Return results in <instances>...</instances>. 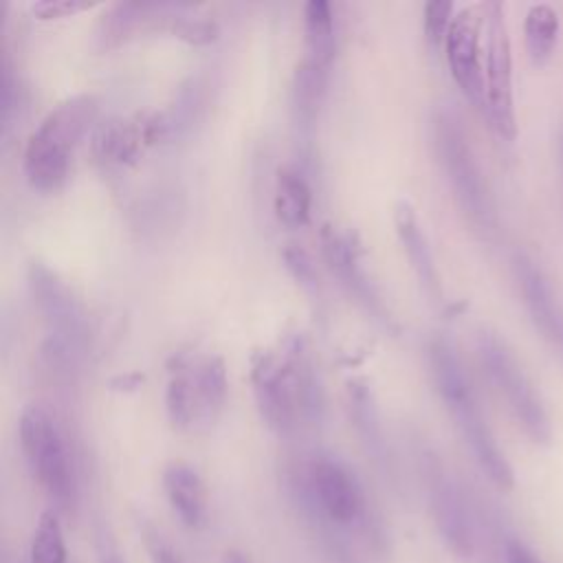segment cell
Masks as SVG:
<instances>
[{"instance_id":"obj_1","label":"cell","mask_w":563,"mask_h":563,"mask_svg":"<svg viewBox=\"0 0 563 563\" xmlns=\"http://www.w3.org/2000/svg\"><path fill=\"white\" fill-rule=\"evenodd\" d=\"M251 385L262 420L277 435H290L301 418L321 420L323 391L299 341L282 352H253Z\"/></svg>"},{"instance_id":"obj_2","label":"cell","mask_w":563,"mask_h":563,"mask_svg":"<svg viewBox=\"0 0 563 563\" xmlns=\"http://www.w3.org/2000/svg\"><path fill=\"white\" fill-rule=\"evenodd\" d=\"M429 363L435 387L444 400L449 416L453 418L464 444L475 457L482 473L501 490H510L515 484L512 468L501 453L482 409L475 398L473 385L464 372L455 347L444 336H435L429 343Z\"/></svg>"},{"instance_id":"obj_3","label":"cell","mask_w":563,"mask_h":563,"mask_svg":"<svg viewBox=\"0 0 563 563\" xmlns=\"http://www.w3.org/2000/svg\"><path fill=\"white\" fill-rule=\"evenodd\" d=\"M99 112L95 95H73L59 101L37 123L24 145L22 167L26 180L40 191H55L68 176V167L84 134Z\"/></svg>"},{"instance_id":"obj_4","label":"cell","mask_w":563,"mask_h":563,"mask_svg":"<svg viewBox=\"0 0 563 563\" xmlns=\"http://www.w3.org/2000/svg\"><path fill=\"white\" fill-rule=\"evenodd\" d=\"M26 279L48 332L42 354L51 369L70 376L90 350L88 312L70 286L46 264L31 262Z\"/></svg>"},{"instance_id":"obj_5","label":"cell","mask_w":563,"mask_h":563,"mask_svg":"<svg viewBox=\"0 0 563 563\" xmlns=\"http://www.w3.org/2000/svg\"><path fill=\"white\" fill-rule=\"evenodd\" d=\"M20 446L33 479L59 508L77 501V475L70 446L53 413L42 405H29L20 416Z\"/></svg>"},{"instance_id":"obj_6","label":"cell","mask_w":563,"mask_h":563,"mask_svg":"<svg viewBox=\"0 0 563 563\" xmlns=\"http://www.w3.org/2000/svg\"><path fill=\"white\" fill-rule=\"evenodd\" d=\"M433 143L453 196L468 222L484 235L497 229L493 198L473 154L460 119L451 112H438L433 121Z\"/></svg>"},{"instance_id":"obj_7","label":"cell","mask_w":563,"mask_h":563,"mask_svg":"<svg viewBox=\"0 0 563 563\" xmlns=\"http://www.w3.org/2000/svg\"><path fill=\"white\" fill-rule=\"evenodd\" d=\"M227 387V369L220 356L178 358L165 391L169 420L183 431L207 429L224 409Z\"/></svg>"},{"instance_id":"obj_8","label":"cell","mask_w":563,"mask_h":563,"mask_svg":"<svg viewBox=\"0 0 563 563\" xmlns=\"http://www.w3.org/2000/svg\"><path fill=\"white\" fill-rule=\"evenodd\" d=\"M477 354L484 372L506 398L512 416L517 418L526 435L537 444H550L552 424L548 411L539 398L537 387L526 376L523 367L517 363L508 345L495 332L482 330L477 334Z\"/></svg>"},{"instance_id":"obj_9","label":"cell","mask_w":563,"mask_h":563,"mask_svg":"<svg viewBox=\"0 0 563 563\" xmlns=\"http://www.w3.org/2000/svg\"><path fill=\"white\" fill-rule=\"evenodd\" d=\"M303 495L328 523L352 528L365 521L367 499L356 475L332 455H314L303 468Z\"/></svg>"},{"instance_id":"obj_10","label":"cell","mask_w":563,"mask_h":563,"mask_svg":"<svg viewBox=\"0 0 563 563\" xmlns=\"http://www.w3.org/2000/svg\"><path fill=\"white\" fill-rule=\"evenodd\" d=\"M486 15V114L495 132L515 141L517 136V117H515V97H512V57L510 40L504 22V4L488 2L484 4Z\"/></svg>"},{"instance_id":"obj_11","label":"cell","mask_w":563,"mask_h":563,"mask_svg":"<svg viewBox=\"0 0 563 563\" xmlns=\"http://www.w3.org/2000/svg\"><path fill=\"white\" fill-rule=\"evenodd\" d=\"M482 11L484 7H466L453 15L444 37V53L451 77L462 95L479 110H486V84L479 42L486 15Z\"/></svg>"},{"instance_id":"obj_12","label":"cell","mask_w":563,"mask_h":563,"mask_svg":"<svg viewBox=\"0 0 563 563\" xmlns=\"http://www.w3.org/2000/svg\"><path fill=\"white\" fill-rule=\"evenodd\" d=\"M424 482L431 515L444 543L457 556H468L473 552V528L464 497L433 455L424 457Z\"/></svg>"},{"instance_id":"obj_13","label":"cell","mask_w":563,"mask_h":563,"mask_svg":"<svg viewBox=\"0 0 563 563\" xmlns=\"http://www.w3.org/2000/svg\"><path fill=\"white\" fill-rule=\"evenodd\" d=\"M321 251L330 266V271L339 277V282L363 303V308L387 330H396V323L376 288V284L367 277L361 266V253L354 240L347 233H341L334 227H323L321 231Z\"/></svg>"},{"instance_id":"obj_14","label":"cell","mask_w":563,"mask_h":563,"mask_svg":"<svg viewBox=\"0 0 563 563\" xmlns=\"http://www.w3.org/2000/svg\"><path fill=\"white\" fill-rule=\"evenodd\" d=\"M165 136V123L161 112L152 117L110 119L101 123L92 134V154L103 167H125L139 158V154Z\"/></svg>"},{"instance_id":"obj_15","label":"cell","mask_w":563,"mask_h":563,"mask_svg":"<svg viewBox=\"0 0 563 563\" xmlns=\"http://www.w3.org/2000/svg\"><path fill=\"white\" fill-rule=\"evenodd\" d=\"M512 271L530 321L550 343L563 347V310L556 303L545 275L526 253H515Z\"/></svg>"},{"instance_id":"obj_16","label":"cell","mask_w":563,"mask_h":563,"mask_svg":"<svg viewBox=\"0 0 563 563\" xmlns=\"http://www.w3.org/2000/svg\"><path fill=\"white\" fill-rule=\"evenodd\" d=\"M394 227H396V235L409 257L411 271L416 273L422 290L433 299L440 301L442 299V284H440V275L435 268V260L431 253V246L427 242V235L420 227V220L413 211V207L407 200L396 202L394 207Z\"/></svg>"},{"instance_id":"obj_17","label":"cell","mask_w":563,"mask_h":563,"mask_svg":"<svg viewBox=\"0 0 563 563\" xmlns=\"http://www.w3.org/2000/svg\"><path fill=\"white\" fill-rule=\"evenodd\" d=\"M163 488L169 508L178 521L191 530H198L207 521V488L200 475L183 462H174L163 473Z\"/></svg>"},{"instance_id":"obj_18","label":"cell","mask_w":563,"mask_h":563,"mask_svg":"<svg viewBox=\"0 0 563 563\" xmlns=\"http://www.w3.org/2000/svg\"><path fill=\"white\" fill-rule=\"evenodd\" d=\"M273 209L277 220L288 229H301L310 222L312 191L308 180L292 167H282L275 178Z\"/></svg>"},{"instance_id":"obj_19","label":"cell","mask_w":563,"mask_h":563,"mask_svg":"<svg viewBox=\"0 0 563 563\" xmlns=\"http://www.w3.org/2000/svg\"><path fill=\"white\" fill-rule=\"evenodd\" d=\"M347 407L354 429L358 431L363 444L374 455V460L385 462L387 460V446L383 438V427L378 418V409L374 402V396L369 387L363 380H350L347 383Z\"/></svg>"},{"instance_id":"obj_20","label":"cell","mask_w":563,"mask_h":563,"mask_svg":"<svg viewBox=\"0 0 563 563\" xmlns=\"http://www.w3.org/2000/svg\"><path fill=\"white\" fill-rule=\"evenodd\" d=\"M561 18L552 4H532L523 20V40L528 57L534 66H545L559 44Z\"/></svg>"},{"instance_id":"obj_21","label":"cell","mask_w":563,"mask_h":563,"mask_svg":"<svg viewBox=\"0 0 563 563\" xmlns=\"http://www.w3.org/2000/svg\"><path fill=\"white\" fill-rule=\"evenodd\" d=\"M303 37L306 57L330 68L336 51L334 18L325 0H312L303 7Z\"/></svg>"},{"instance_id":"obj_22","label":"cell","mask_w":563,"mask_h":563,"mask_svg":"<svg viewBox=\"0 0 563 563\" xmlns=\"http://www.w3.org/2000/svg\"><path fill=\"white\" fill-rule=\"evenodd\" d=\"M328 68L303 57L292 79V108L301 128H312L325 92Z\"/></svg>"},{"instance_id":"obj_23","label":"cell","mask_w":563,"mask_h":563,"mask_svg":"<svg viewBox=\"0 0 563 563\" xmlns=\"http://www.w3.org/2000/svg\"><path fill=\"white\" fill-rule=\"evenodd\" d=\"M202 108H205V84L198 77H191L185 86H180L174 106L161 112L167 139L183 136L185 132H189L191 125L200 119Z\"/></svg>"},{"instance_id":"obj_24","label":"cell","mask_w":563,"mask_h":563,"mask_svg":"<svg viewBox=\"0 0 563 563\" xmlns=\"http://www.w3.org/2000/svg\"><path fill=\"white\" fill-rule=\"evenodd\" d=\"M31 563H68L64 530L53 510L42 512L35 526L31 541Z\"/></svg>"},{"instance_id":"obj_25","label":"cell","mask_w":563,"mask_h":563,"mask_svg":"<svg viewBox=\"0 0 563 563\" xmlns=\"http://www.w3.org/2000/svg\"><path fill=\"white\" fill-rule=\"evenodd\" d=\"M169 31L189 42V44H209L218 37V26L211 20H200V18H191V15H176L169 22Z\"/></svg>"},{"instance_id":"obj_26","label":"cell","mask_w":563,"mask_h":563,"mask_svg":"<svg viewBox=\"0 0 563 563\" xmlns=\"http://www.w3.org/2000/svg\"><path fill=\"white\" fill-rule=\"evenodd\" d=\"M451 22H453V2L433 0L424 4V35L433 46L444 42Z\"/></svg>"},{"instance_id":"obj_27","label":"cell","mask_w":563,"mask_h":563,"mask_svg":"<svg viewBox=\"0 0 563 563\" xmlns=\"http://www.w3.org/2000/svg\"><path fill=\"white\" fill-rule=\"evenodd\" d=\"M282 257H284L288 271L295 275V279H299L303 286H312V288L317 286V271H314L312 257L303 249H299L295 244H288L284 249Z\"/></svg>"},{"instance_id":"obj_28","label":"cell","mask_w":563,"mask_h":563,"mask_svg":"<svg viewBox=\"0 0 563 563\" xmlns=\"http://www.w3.org/2000/svg\"><path fill=\"white\" fill-rule=\"evenodd\" d=\"M18 106V81L13 77V68L9 64V59H2V79H0V121H2V130L7 132V128L11 125V114Z\"/></svg>"},{"instance_id":"obj_29","label":"cell","mask_w":563,"mask_h":563,"mask_svg":"<svg viewBox=\"0 0 563 563\" xmlns=\"http://www.w3.org/2000/svg\"><path fill=\"white\" fill-rule=\"evenodd\" d=\"M90 2H79V0H44L33 4V13L40 20H53V18H68L79 11L90 9Z\"/></svg>"},{"instance_id":"obj_30","label":"cell","mask_w":563,"mask_h":563,"mask_svg":"<svg viewBox=\"0 0 563 563\" xmlns=\"http://www.w3.org/2000/svg\"><path fill=\"white\" fill-rule=\"evenodd\" d=\"M145 545H147V552H150V559L152 563H185L180 559V554L172 548L169 541H165L158 532L150 530L145 532Z\"/></svg>"},{"instance_id":"obj_31","label":"cell","mask_w":563,"mask_h":563,"mask_svg":"<svg viewBox=\"0 0 563 563\" xmlns=\"http://www.w3.org/2000/svg\"><path fill=\"white\" fill-rule=\"evenodd\" d=\"M504 556L506 563H543L523 541H519L517 537H508L504 541Z\"/></svg>"},{"instance_id":"obj_32","label":"cell","mask_w":563,"mask_h":563,"mask_svg":"<svg viewBox=\"0 0 563 563\" xmlns=\"http://www.w3.org/2000/svg\"><path fill=\"white\" fill-rule=\"evenodd\" d=\"M97 554H99V563H123L119 552H117V548L110 541H106V539L99 541Z\"/></svg>"},{"instance_id":"obj_33","label":"cell","mask_w":563,"mask_h":563,"mask_svg":"<svg viewBox=\"0 0 563 563\" xmlns=\"http://www.w3.org/2000/svg\"><path fill=\"white\" fill-rule=\"evenodd\" d=\"M224 563H251L246 556H242L240 552H229L227 554V561Z\"/></svg>"}]
</instances>
